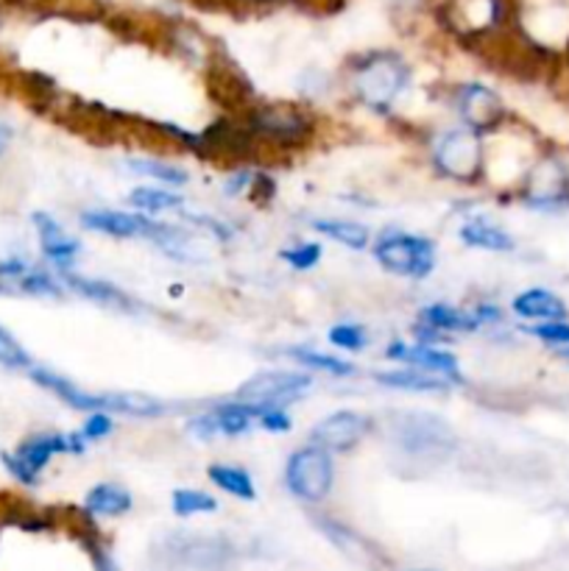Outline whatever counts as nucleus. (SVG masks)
Masks as SVG:
<instances>
[{
    "mask_svg": "<svg viewBox=\"0 0 569 571\" xmlns=\"http://www.w3.org/2000/svg\"><path fill=\"white\" fill-rule=\"evenodd\" d=\"M411 67L394 51H372L349 67V90L354 101L372 112H389L408 90Z\"/></svg>",
    "mask_w": 569,
    "mask_h": 571,
    "instance_id": "1",
    "label": "nucleus"
},
{
    "mask_svg": "<svg viewBox=\"0 0 569 571\" xmlns=\"http://www.w3.org/2000/svg\"><path fill=\"white\" fill-rule=\"evenodd\" d=\"M433 165L444 179L458 185H474L485 176V143L469 125H458L438 138L433 145Z\"/></svg>",
    "mask_w": 569,
    "mask_h": 571,
    "instance_id": "2",
    "label": "nucleus"
},
{
    "mask_svg": "<svg viewBox=\"0 0 569 571\" xmlns=\"http://www.w3.org/2000/svg\"><path fill=\"white\" fill-rule=\"evenodd\" d=\"M391 438L414 460H444L456 449V432L447 421L430 413H405L391 424Z\"/></svg>",
    "mask_w": 569,
    "mask_h": 571,
    "instance_id": "3",
    "label": "nucleus"
},
{
    "mask_svg": "<svg viewBox=\"0 0 569 571\" xmlns=\"http://www.w3.org/2000/svg\"><path fill=\"white\" fill-rule=\"evenodd\" d=\"M374 260L380 268L405 279H425L436 268V245L433 240L411 232H385L374 243Z\"/></svg>",
    "mask_w": 569,
    "mask_h": 571,
    "instance_id": "4",
    "label": "nucleus"
},
{
    "mask_svg": "<svg viewBox=\"0 0 569 571\" xmlns=\"http://www.w3.org/2000/svg\"><path fill=\"white\" fill-rule=\"evenodd\" d=\"M62 452H73V454L85 452V435L36 432L20 443L18 452L3 454V465H7L9 474H12L14 480L23 482V485H29L31 488V485H36V480H40V471L51 463V458Z\"/></svg>",
    "mask_w": 569,
    "mask_h": 571,
    "instance_id": "5",
    "label": "nucleus"
},
{
    "mask_svg": "<svg viewBox=\"0 0 569 571\" xmlns=\"http://www.w3.org/2000/svg\"><path fill=\"white\" fill-rule=\"evenodd\" d=\"M332 482H336V465L327 449L302 447L296 449L285 465V485L291 494L302 502H321L330 496Z\"/></svg>",
    "mask_w": 569,
    "mask_h": 571,
    "instance_id": "6",
    "label": "nucleus"
},
{
    "mask_svg": "<svg viewBox=\"0 0 569 571\" xmlns=\"http://www.w3.org/2000/svg\"><path fill=\"white\" fill-rule=\"evenodd\" d=\"M249 134H258L265 143L276 149H299L310 140L313 123L305 112L285 103H271V107L254 109L249 118Z\"/></svg>",
    "mask_w": 569,
    "mask_h": 571,
    "instance_id": "7",
    "label": "nucleus"
},
{
    "mask_svg": "<svg viewBox=\"0 0 569 571\" xmlns=\"http://www.w3.org/2000/svg\"><path fill=\"white\" fill-rule=\"evenodd\" d=\"M456 109L461 123L474 129L478 134H494L508 120V107L500 98V92L480 81H467L458 87Z\"/></svg>",
    "mask_w": 569,
    "mask_h": 571,
    "instance_id": "8",
    "label": "nucleus"
},
{
    "mask_svg": "<svg viewBox=\"0 0 569 571\" xmlns=\"http://www.w3.org/2000/svg\"><path fill=\"white\" fill-rule=\"evenodd\" d=\"M516 20L527 40L552 45L569 36V0H522Z\"/></svg>",
    "mask_w": 569,
    "mask_h": 571,
    "instance_id": "9",
    "label": "nucleus"
},
{
    "mask_svg": "<svg viewBox=\"0 0 569 571\" xmlns=\"http://www.w3.org/2000/svg\"><path fill=\"white\" fill-rule=\"evenodd\" d=\"M313 385V376L305 371H260L238 387V399L249 405H282L296 399Z\"/></svg>",
    "mask_w": 569,
    "mask_h": 571,
    "instance_id": "10",
    "label": "nucleus"
},
{
    "mask_svg": "<svg viewBox=\"0 0 569 571\" xmlns=\"http://www.w3.org/2000/svg\"><path fill=\"white\" fill-rule=\"evenodd\" d=\"M372 418L358 410H338L310 429V441L327 452H352L372 432Z\"/></svg>",
    "mask_w": 569,
    "mask_h": 571,
    "instance_id": "11",
    "label": "nucleus"
},
{
    "mask_svg": "<svg viewBox=\"0 0 569 571\" xmlns=\"http://www.w3.org/2000/svg\"><path fill=\"white\" fill-rule=\"evenodd\" d=\"M505 12L503 0H444L441 18L456 34L474 40L500 25Z\"/></svg>",
    "mask_w": 569,
    "mask_h": 571,
    "instance_id": "12",
    "label": "nucleus"
},
{
    "mask_svg": "<svg viewBox=\"0 0 569 571\" xmlns=\"http://www.w3.org/2000/svg\"><path fill=\"white\" fill-rule=\"evenodd\" d=\"M569 193V179L567 171L558 160L545 156L536 167H530L525 185V201L534 204V207L550 209L556 204H561Z\"/></svg>",
    "mask_w": 569,
    "mask_h": 571,
    "instance_id": "13",
    "label": "nucleus"
},
{
    "mask_svg": "<svg viewBox=\"0 0 569 571\" xmlns=\"http://www.w3.org/2000/svg\"><path fill=\"white\" fill-rule=\"evenodd\" d=\"M154 223L156 221H151L145 215L120 212V209H87V212H81V227L118 240L151 238Z\"/></svg>",
    "mask_w": 569,
    "mask_h": 571,
    "instance_id": "14",
    "label": "nucleus"
},
{
    "mask_svg": "<svg viewBox=\"0 0 569 571\" xmlns=\"http://www.w3.org/2000/svg\"><path fill=\"white\" fill-rule=\"evenodd\" d=\"M31 380H34L40 387H45V391L54 393L56 399H62L67 407H73V410H87V413L103 410L107 413V393L81 391V387L73 385L70 380H65L62 374H56V371L31 369Z\"/></svg>",
    "mask_w": 569,
    "mask_h": 571,
    "instance_id": "15",
    "label": "nucleus"
},
{
    "mask_svg": "<svg viewBox=\"0 0 569 571\" xmlns=\"http://www.w3.org/2000/svg\"><path fill=\"white\" fill-rule=\"evenodd\" d=\"M34 227L36 234H40V249H43V254L54 262L56 268L70 271L78 251H81V243H78L76 238H70V234L62 229V223L54 221V218L45 212L34 215Z\"/></svg>",
    "mask_w": 569,
    "mask_h": 571,
    "instance_id": "16",
    "label": "nucleus"
},
{
    "mask_svg": "<svg viewBox=\"0 0 569 571\" xmlns=\"http://www.w3.org/2000/svg\"><path fill=\"white\" fill-rule=\"evenodd\" d=\"M374 380L383 387H394V391H411V393H450L456 382L447 380L441 374H433L427 369H396V371H377Z\"/></svg>",
    "mask_w": 569,
    "mask_h": 571,
    "instance_id": "17",
    "label": "nucleus"
},
{
    "mask_svg": "<svg viewBox=\"0 0 569 571\" xmlns=\"http://www.w3.org/2000/svg\"><path fill=\"white\" fill-rule=\"evenodd\" d=\"M511 310L516 312L525 321H558V318H567V304L563 298H558L552 290L545 287H534V290H525L511 301Z\"/></svg>",
    "mask_w": 569,
    "mask_h": 571,
    "instance_id": "18",
    "label": "nucleus"
},
{
    "mask_svg": "<svg viewBox=\"0 0 569 571\" xmlns=\"http://www.w3.org/2000/svg\"><path fill=\"white\" fill-rule=\"evenodd\" d=\"M422 327L436 329V332H478L480 321L474 312L458 310L452 304H427L419 316Z\"/></svg>",
    "mask_w": 569,
    "mask_h": 571,
    "instance_id": "19",
    "label": "nucleus"
},
{
    "mask_svg": "<svg viewBox=\"0 0 569 571\" xmlns=\"http://www.w3.org/2000/svg\"><path fill=\"white\" fill-rule=\"evenodd\" d=\"M62 279H65V285L70 287V290H76L78 296L90 298V301L103 304V307H118V310H132V298L123 290H118L114 285H109V282L87 279V276L70 274V271H65Z\"/></svg>",
    "mask_w": 569,
    "mask_h": 571,
    "instance_id": "20",
    "label": "nucleus"
},
{
    "mask_svg": "<svg viewBox=\"0 0 569 571\" xmlns=\"http://www.w3.org/2000/svg\"><path fill=\"white\" fill-rule=\"evenodd\" d=\"M405 363L416 365V369H427L433 374H441L452 382H461V365L452 351L436 349L433 343H419L408 345V354H405Z\"/></svg>",
    "mask_w": 569,
    "mask_h": 571,
    "instance_id": "21",
    "label": "nucleus"
},
{
    "mask_svg": "<svg viewBox=\"0 0 569 571\" xmlns=\"http://www.w3.org/2000/svg\"><path fill=\"white\" fill-rule=\"evenodd\" d=\"M85 510L90 516H123V513L132 510V494L127 488H120L114 482H101L96 488L87 494L85 499Z\"/></svg>",
    "mask_w": 569,
    "mask_h": 571,
    "instance_id": "22",
    "label": "nucleus"
},
{
    "mask_svg": "<svg viewBox=\"0 0 569 571\" xmlns=\"http://www.w3.org/2000/svg\"><path fill=\"white\" fill-rule=\"evenodd\" d=\"M463 245H472V249H483V251H511L514 249V238L508 232H503L494 223L485 221H469L463 223L461 232H458Z\"/></svg>",
    "mask_w": 569,
    "mask_h": 571,
    "instance_id": "23",
    "label": "nucleus"
},
{
    "mask_svg": "<svg viewBox=\"0 0 569 571\" xmlns=\"http://www.w3.org/2000/svg\"><path fill=\"white\" fill-rule=\"evenodd\" d=\"M207 476H210L212 485H218L221 491H227L229 496H238V499L252 502L258 496L254 491V480L247 469H238V465H227V463H212L207 469Z\"/></svg>",
    "mask_w": 569,
    "mask_h": 571,
    "instance_id": "24",
    "label": "nucleus"
},
{
    "mask_svg": "<svg viewBox=\"0 0 569 571\" xmlns=\"http://www.w3.org/2000/svg\"><path fill=\"white\" fill-rule=\"evenodd\" d=\"M260 407L258 405H249V402H227V405L216 407L212 416H216L218 424V432L229 435V438H238V435L249 432L252 421L258 418Z\"/></svg>",
    "mask_w": 569,
    "mask_h": 571,
    "instance_id": "25",
    "label": "nucleus"
},
{
    "mask_svg": "<svg viewBox=\"0 0 569 571\" xmlns=\"http://www.w3.org/2000/svg\"><path fill=\"white\" fill-rule=\"evenodd\" d=\"M313 229H316L318 234H324V238L336 240V243L347 245V249H354V251L365 249L369 240H372L369 229L358 221H316L313 223Z\"/></svg>",
    "mask_w": 569,
    "mask_h": 571,
    "instance_id": "26",
    "label": "nucleus"
},
{
    "mask_svg": "<svg viewBox=\"0 0 569 571\" xmlns=\"http://www.w3.org/2000/svg\"><path fill=\"white\" fill-rule=\"evenodd\" d=\"M291 358L307 371H324V374H332V376H352L354 374V365L347 363L341 358H332L327 351H316V349H291L288 351Z\"/></svg>",
    "mask_w": 569,
    "mask_h": 571,
    "instance_id": "27",
    "label": "nucleus"
},
{
    "mask_svg": "<svg viewBox=\"0 0 569 571\" xmlns=\"http://www.w3.org/2000/svg\"><path fill=\"white\" fill-rule=\"evenodd\" d=\"M185 198L179 193H171V190H162V187H134L132 196H129V204L134 209L145 215H156V212H165V209H176L182 207Z\"/></svg>",
    "mask_w": 569,
    "mask_h": 571,
    "instance_id": "28",
    "label": "nucleus"
},
{
    "mask_svg": "<svg viewBox=\"0 0 569 571\" xmlns=\"http://www.w3.org/2000/svg\"><path fill=\"white\" fill-rule=\"evenodd\" d=\"M129 167H132L138 176H149V179L165 182V185H185L187 173L182 167L171 165V162L162 160H129Z\"/></svg>",
    "mask_w": 569,
    "mask_h": 571,
    "instance_id": "29",
    "label": "nucleus"
},
{
    "mask_svg": "<svg viewBox=\"0 0 569 571\" xmlns=\"http://www.w3.org/2000/svg\"><path fill=\"white\" fill-rule=\"evenodd\" d=\"M174 505L176 516H198V513H216L218 502L216 496L205 494V491H193V488H179L174 491Z\"/></svg>",
    "mask_w": 569,
    "mask_h": 571,
    "instance_id": "30",
    "label": "nucleus"
},
{
    "mask_svg": "<svg viewBox=\"0 0 569 571\" xmlns=\"http://www.w3.org/2000/svg\"><path fill=\"white\" fill-rule=\"evenodd\" d=\"M321 527H324V532H327V536H330L332 541H336L338 547L349 554V558H354V560L372 558V547H369V543H365L360 536H354L352 530H347V527H341V524H336V521H324Z\"/></svg>",
    "mask_w": 569,
    "mask_h": 571,
    "instance_id": "31",
    "label": "nucleus"
},
{
    "mask_svg": "<svg viewBox=\"0 0 569 571\" xmlns=\"http://www.w3.org/2000/svg\"><path fill=\"white\" fill-rule=\"evenodd\" d=\"M0 365L3 369H12V371H25L31 369V358L29 351L18 343L12 332L0 327Z\"/></svg>",
    "mask_w": 569,
    "mask_h": 571,
    "instance_id": "32",
    "label": "nucleus"
},
{
    "mask_svg": "<svg viewBox=\"0 0 569 571\" xmlns=\"http://www.w3.org/2000/svg\"><path fill=\"white\" fill-rule=\"evenodd\" d=\"M330 343L343 351H360L369 345V334L360 323H338L330 329Z\"/></svg>",
    "mask_w": 569,
    "mask_h": 571,
    "instance_id": "33",
    "label": "nucleus"
},
{
    "mask_svg": "<svg viewBox=\"0 0 569 571\" xmlns=\"http://www.w3.org/2000/svg\"><path fill=\"white\" fill-rule=\"evenodd\" d=\"M18 287L23 293H29V296H62V287L45 271H25L18 279Z\"/></svg>",
    "mask_w": 569,
    "mask_h": 571,
    "instance_id": "34",
    "label": "nucleus"
},
{
    "mask_svg": "<svg viewBox=\"0 0 569 571\" xmlns=\"http://www.w3.org/2000/svg\"><path fill=\"white\" fill-rule=\"evenodd\" d=\"M321 254L324 251L318 243H299V245H294V249H285L280 256L288 262L291 268L310 271V268H316L318 262H321Z\"/></svg>",
    "mask_w": 569,
    "mask_h": 571,
    "instance_id": "35",
    "label": "nucleus"
},
{
    "mask_svg": "<svg viewBox=\"0 0 569 571\" xmlns=\"http://www.w3.org/2000/svg\"><path fill=\"white\" fill-rule=\"evenodd\" d=\"M527 334L545 340V343H558V345H569V323L563 318L558 321H541L536 327H527Z\"/></svg>",
    "mask_w": 569,
    "mask_h": 571,
    "instance_id": "36",
    "label": "nucleus"
},
{
    "mask_svg": "<svg viewBox=\"0 0 569 571\" xmlns=\"http://www.w3.org/2000/svg\"><path fill=\"white\" fill-rule=\"evenodd\" d=\"M260 413V424H263L269 432H288L291 427H294V421H291V416L285 410H282L280 405H258Z\"/></svg>",
    "mask_w": 569,
    "mask_h": 571,
    "instance_id": "37",
    "label": "nucleus"
},
{
    "mask_svg": "<svg viewBox=\"0 0 569 571\" xmlns=\"http://www.w3.org/2000/svg\"><path fill=\"white\" fill-rule=\"evenodd\" d=\"M112 429H114L112 413L96 410L90 413V418H87L85 427H81V435H85V441H101V438H107Z\"/></svg>",
    "mask_w": 569,
    "mask_h": 571,
    "instance_id": "38",
    "label": "nucleus"
},
{
    "mask_svg": "<svg viewBox=\"0 0 569 571\" xmlns=\"http://www.w3.org/2000/svg\"><path fill=\"white\" fill-rule=\"evenodd\" d=\"M29 271V265H25L23 260H3L0 262V279H7V282H18L20 276Z\"/></svg>",
    "mask_w": 569,
    "mask_h": 571,
    "instance_id": "39",
    "label": "nucleus"
},
{
    "mask_svg": "<svg viewBox=\"0 0 569 571\" xmlns=\"http://www.w3.org/2000/svg\"><path fill=\"white\" fill-rule=\"evenodd\" d=\"M193 223H201V227H205L207 232H212V234H216V238H221V240L232 238V229L223 227V223L216 221V218H207V215H196V218H193Z\"/></svg>",
    "mask_w": 569,
    "mask_h": 571,
    "instance_id": "40",
    "label": "nucleus"
},
{
    "mask_svg": "<svg viewBox=\"0 0 569 571\" xmlns=\"http://www.w3.org/2000/svg\"><path fill=\"white\" fill-rule=\"evenodd\" d=\"M90 554H92V563H96V571H120L118 563L109 558V552L98 543H90Z\"/></svg>",
    "mask_w": 569,
    "mask_h": 571,
    "instance_id": "41",
    "label": "nucleus"
},
{
    "mask_svg": "<svg viewBox=\"0 0 569 571\" xmlns=\"http://www.w3.org/2000/svg\"><path fill=\"white\" fill-rule=\"evenodd\" d=\"M249 185H252V173H234L232 179L227 182V196H240Z\"/></svg>",
    "mask_w": 569,
    "mask_h": 571,
    "instance_id": "42",
    "label": "nucleus"
},
{
    "mask_svg": "<svg viewBox=\"0 0 569 571\" xmlns=\"http://www.w3.org/2000/svg\"><path fill=\"white\" fill-rule=\"evenodd\" d=\"M474 318H478L480 323H497L500 318H503V312H500L494 304H480L478 310H474Z\"/></svg>",
    "mask_w": 569,
    "mask_h": 571,
    "instance_id": "43",
    "label": "nucleus"
},
{
    "mask_svg": "<svg viewBox=\"0 0 569 571\" xmlns=\"http://www.w3.org/2000/svg\"><path fill=\"white\" fill-rule=\"evenodd\" d=\"M9 143H12V129H9V125L0 123V154L7 151Z\"/></svg>",
    "mask_w": 569,
    "mask_h": 571,
    "instance_id": "44",
    "label": "nucleus"
},
{
    "mask_svg": "<svg viewBox=\"0 0 569 571\" xmlns=\"http://www.w3.org/2000/svg\"><path fill=\"white\" fill-rule=\"evenodd\" d=\"M394 3H396V7H414L416 0H394Z\"/></svg>",
    "mask_w": 569,
    "mask_h": 571,
    "instance_id": "45",
    "label": "nucleus"
},
{
    "mask_svg": "<svg viewBox=\"0 0 569 571\" xmlns=\"http://www.w3.org/2000/svg\"><path fill=\"white\" fill-rule=\"evenodd\" d=\"M561 358H563V360H567V363H569V345H567V349H563V351H561Z\"/></svg>",
    "mask_w": 569,
    "mask_h": 571,
    "instance_id": "46",
    "label": "nucleus"
}]
</instances>
